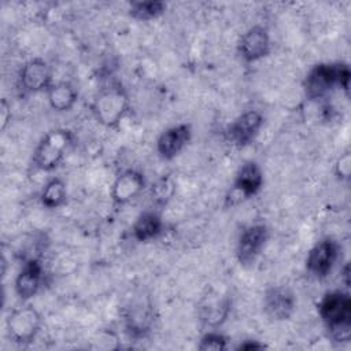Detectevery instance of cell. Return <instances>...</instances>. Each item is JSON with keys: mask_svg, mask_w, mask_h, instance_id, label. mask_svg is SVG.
<instances>
[{"mask_svg": "<svg viewBox=\"0 0 351 351\" xmlns=\"http://www.w3.org/2000/svg\"><path fill=\"white\" fill-rule=\"evenodd\" d=\"M317 311L335 341L346 343L350 340L351 298L347 291L332 289L325 292L317 304Z\"/></svg>", "mask_w": 351, "mask_h": 351, "instance_id": "obj_1", "label": "cell"}, {"mask_svg": "<svg viewBox=\"0 0 351 351\" xmlns=\"http://www.w3.org/2000/svg\"><path fill=\"white\" fill-rule=\"evenodd\" d=\"M350 78L351 71L347 63H318L307 71L303 80L304 96L308 100L324 99L335 88L348 93Z\"/></svg>", "mask_w": 351, "mask_h": 351, "instance_id": "obj_2", "label": "cell"}, {"mask_svg": "<svg viewBox=\"0 0 351 351\" xmlns=\"http://www.w3.org/2000/svg\"><path fill=\"white\" fill-rule=\"evenodd\" d=\"M75 145V136L70 129L56 128L47 132L32 155V165L40 170L49 173L55 170Z\"/></svg>", "mask_w": 351, "mask_h": 351, "instance_id": "obj_3", "label": "cell"}, {"mask_svg": "<svg viewBox=\"0 0 351 351\" xmlns=\"http://www.w3.org/2000/svg\"><path fill=\"white\" fill-rule=\"evenodd\" d=\"M130 100L128 90L119 81H111L101 88L92 103L96 121L106 128H115L128 115Z\"/></svg>", "mask_w": 351, "mask_h": 351, "instance_id": "obj_4", "label": "cell"}, {"mask_svg": "<svg viewBox=\"0 0 351 351\" xmlns=\"http://www.w3.org/2000/svg\"><path fill=\"white\" fill-rule=\"evenodd\" d=\"M41 325L43 317L40 311L26 302L15 307L5 319L7 336L18 346L33 343L41 330Z\"/></svg>", "mask_w": 351, "mask_h": 351, "instance_id": "obj_5", "label": "cell"}, {"mask_svg": "<svg viewBox=\"0 0 351 351\" xmlns=\"http://www.w3.org/2000/svg\"><path fill=\"white\" fill-rule=\"evenodd\" d=\"M340 254L339 243L332 237L318 240L307 252L304 266L310 276L314 278H325L336 265Z\"/></svg>", "mask_w": 351, "mask_h": 351, "instance_id": "obj_6", "label": "cell"}, {"mask_svg": "<svg viewBox=\"0 0 351 351\" xmlns=\"http://www.w3.org/2000/svg\"><path fill=\"white\" fill-rule=\"evenodd\" d=\"M269 240V228L265 223H254L243 229L236 243V259L240 266H252L262 254Z\"/></svg>", "mask_w": 351, "mask_h": 351, "instance_id": "obj_7", "label": "cell"}, {"mask_svg": "<svg viewBox=\"0 0 351 351\" xmlns=\"http://www.w3.org/2000/svg\"><path fill=\"white\" fill-rule=\"evenodd\" d=\"M232 311V299L221 291H208L197 303V317L200 322L211 329H218Z\"/></svg>", "mask_w": 351, "mask_h": 351, "instance_id": "obj_8", "label": "cell"}, {"mask_svg": "<svg viewBox=\"0 0 351 351\" xmlns=\"http://www.w3.org/2000/svg\"><path fill=\"white\" fill-rule=\"evenodd\" d=\"M263 115L256 110H247L234 118L225 129V138L237 148L251 144L263 126Z\"/></svg>", "mask_w": 351, "mask_h": 351, "instance_id": "obj_9", "label": "cell"}, {"mask_svg": "<svg viewBox=\"0 0 351 351\" xmlns=\"http://www.w3.org/2000/svg\"><path fill=\"white\" fill-rule=\"evenodd\" d=\"M296 295L288 285H271L266 288L262 299L265 314L273 321H287L296 310Z\"/></svg>", "mask_w": 351, "mask_h": 351, "instance_id": "obj_10", "label": "cell"}, {"mask_svg": "<svg viewBox=\"0 0 351 351\" xmlns=\"http://www.w3.org/2000/svg\"><path fill=\"white\" fill-rule=\"evenodd\" d=\"M271 40L267 29L261 25H254L247 29L237 41V53L247 62L254 63L270 53Z\"/></svg>", "mask_w": 351, "mask_h": 351, "instance_id": "obj_11", "label": "cell"}, {"mask_svg": "<svg viewBox=\"0 0 351 351\" xmlns=\"http://www.w3.org/2000/svg\"><path fill=\"white\" fill-rule=\"evenodd\" d=\"M154 321V307L147 296L132 300L126 307L125 328L130 336L145 337L151 332Z\"/></svg>", "mask_w": 351, "mask_h": 351, "instance_id": "obj_12", "label": "cell"}, {"mask_svg": "<svg viewBox=\"0 0 351 351\" xmlns=\"http://www.w3.org/2000/svg\"><path fill=\"white\" fill-rule=\"evenodd\" d=\"M52 84V69L41 58L29 59L19 71V85L27 93L47 92Z\"/></svg>", "mask_w": 351, "mask_h": 351, "instance_id": "obj_13", "label": "cell"}, {"mask_svg": "<svg viewBox=\"0 0 351 351\" xmlns=\"http://www.w3.org/2000/svg\"><path fill=\"white\" fill-rule=\"evenodd\" d=\"M265 177L263 170L255 160L244 162L233 180L230 195L239 197V200L250 199L255 196L263 186Z\"/></svg>", "mask_w": 351, "mask_h": 351, "instance_id": "obj_14", "label": "cell"}, {"mask_svg": "<svg viewBox=\"0 0 351 351\" xmlns=\"http://www.w3.org/2000/svg\"><path fill=\"white\" fill-rule=\"evenodd\" d=\"M43 281L44 267L41 261L38 258H29L27 261H25L14 281V289L16 296L22 302L30 300L38 293Z\"/></svg>", "mask_w": 351, "mask_h": 351, "instance_id": "obj_15", "label": "cell"}, {"mask_svg": "<svg viewBox=\"0 0 351 351\" xmlns=\"http://www.w3.org/2000/svg\"><path fill=\"white\" fill-rule=\"evenodd\" d=\"M145 177L140 170L128 169L117 176L111 185V199L117 206L133 202L145 189Z\"/></svg>", "mask_w": 351, "mask_h": 351, "instance_id": "obj_16", "label": "cell"}, {"mask_svg": "<svg viewBox=\"0 0 351 351\" xmlns=\"http://www.w3.org/2000/svg\"><path fill=\"white\" fill-rule=\"evenodd\" d=\"M192 138L189 123H177L163 130L156 140V152L163 160H171L178 156Z\"/></svg>", "mask_w": 351, "mask_h": 351, "instance_id": "obj_17", "label": "cell"}, {"mask_svg": "<svg viewBox=\"0 0 351 351\" xmlns=\"http://www.w3.org/2000/svg\"><path fill=\"white\" fill-rule=\"evenodd\" d=\"M163 221L159 213L156 211H144L141 213L134 223L132 225V236L140 243H147L158 239L163 232Z\"/></svg>", "mask_w": 351, "mask_h": 351, "instance_id": "obj_18", "label": "cell"}, {"mask_svg": "<svg viewBox=\"0 0 351 351\" xmlns=\"http://www.w3.org/2000/svg\"><path fill=\"white\" fill-rule=\"evenodd\" d=\"M45 93L49 107L58 112L70 111L78 100L77 89L67 81L53 82Z\"/></svg>", "mask_w": 351, "mask_h": 351, "instance_id": "obj_19", "label": "cell"}, {"mask_svg": "<svg viewBox=\"0 0 351 351\" xmlns=\"http://www.w3.org/2000/svg\"><path fill=\"white\" fill-rule=\"evenodd\" d=\"M40 199H41V204L47 208L53 210V208L62 207L67 200L66 182L59 177L51 178L44 185Z\"/></svg>", "mask_w": 351, "mask_h": 351, "instance_id": "obj_20", "label": "cell"}, {"mask_svg": "<svg viewBox=\"0 0 351 351\" xmlns=\"http://www.w3.org/2000/svg\"><path fill=\"white\" fill-rule=\"evenodd\" d=\"M167 4L160 0H140L129 4V15L140 22H147L159 18L165 14Z\"/></svg>", "mask_w": 351, "mask_h": 351, "instance_id": "obj_21", "label": "cell"}, {"mask_svg": "<svg viewBox=\"0 0 351 351\" xmlns=\"http://www.w3.org/2000/svg\"><path fill=\"white\" fill-rule=\"evenodd\" d=\"M228 340L229 339L223 333L215 329H210L200 337L197 348L200 351H225L228 348Z\"/></svg>", "mask_w": 351, "mask_h": 351, "instance_id": "obj_22", "label": "cell"}, {"mask_svg": "<svg viewBox=\"0 0 351 351\" xmlns=\"http://www.w3.org/2000/svg\"><path fill=\"white\" fill-rule=\"evenodd\" d=\"M174 193V184L170 178L158 180L151 188V196L158 204H165Z\"/></svg>", "mask_w": 351, "mask_h": 351, "instance_id": "obj_23", "label": "cell"}, {"mask_svg": "<svg viewBox=\"0 0 351 351\" xmlns=\"http://www.w3.org/2000/svg\"><path fill=\"white\" fill-rule=\"evenodd\" d=\"M335 174L340 181H348L351 176V154L350 151L343 152L335 163Z\"/></svg>", "mask_w": 351, "mask_h": 351, "instance_id": "obj_24", "label": "cell"}, {"mask_svg": "<svg viewBox=\"0 0 351 351\" xmlns=\"http://www.w3.org/2000/svg\"><path fill=\"white\" fill-rule=\"evenodd\" d=\"M11 122V104L3 99L0 103V128L1 130H5L8 123Z\"/></svg>", "mask_w": 351, "mask_h": 351, "instance_id": "obj_25", "label": "cell"}, {"mask_svg": "<svg viewBox=\"0 0 351 351\" xmlns=\"http://www.w3.org/2000/svg\"><path fill=\"white\" fill-rule=\"evenodd\" d=\"M262 348H266V346L263 343H259L258 340H245L237 346V350H247V351L262 350Z\"/></svg>", "mask_w": 351, "mask_h": 351, "instance_id": "obj_26", "label": "cell"}, {"mask_svg": "<svg viewBox=\"0 0 351 351\" xmlns=\"http://www.w3.org/2000/svg\"><path fill=\"white\" fill-rule=\"evenodd\" d=\"M341 276H343L344 285L348 288V287H350V265H348V263H346V265H344L343 271H341Z\"/></svg>", "mask_w": 351, "mask_h": 351, "instance_id": "obj_27", "label": "cell"}]
</instances>
